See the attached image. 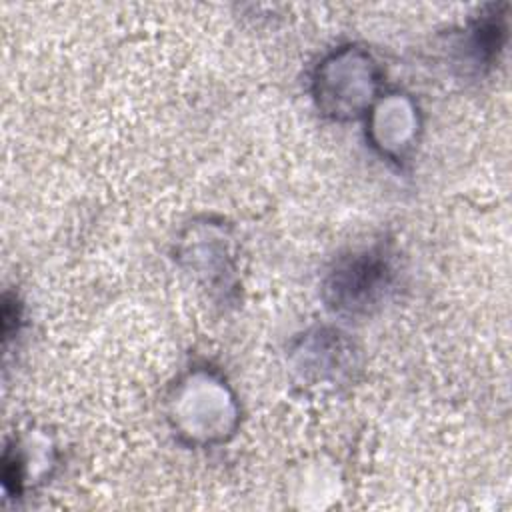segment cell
I'll list each match as a JSON object with an SVG mask.
<instances>
[{
    "label": "cell",
    "mask_w": 512,
    "mask_h": 512,
    "mask_svg": "<svg viewBox=\"0 0 512 512\" xmlns=\"http://www.w3.org/2000/svg\"><path fill=\"white\" fill-rule=\"evenodd\" d=\"M318 106L334 118H354L366 110L376 92V68L366 52L340 50L314 78Z\"/></svg>",
    "instance_id": "obj_2"
},
{
    "label": "cell",
    "mask_w": 512,
    "mask_h": 512,
    "mask_svg": "<svg viewBox=\"0 0 512 512\" xmlns=\"http://www.w3.org/2000/svg\"><path fill=\"white\" fill-rule=\"evenodd\" d=\"M392 266L386 250L368 248L342 258L328 274L326 302L338 314H366L386 296Z\"/></svg>",
    "instance_id": "obj_1"
}]
</instances>
